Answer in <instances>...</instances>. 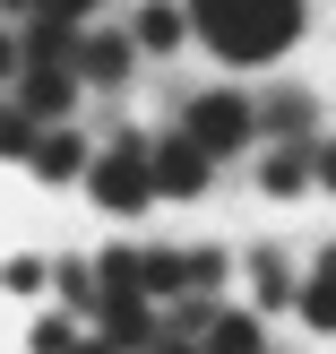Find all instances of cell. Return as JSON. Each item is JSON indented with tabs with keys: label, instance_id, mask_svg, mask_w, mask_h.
<instances>
[{
	"label": "cell",
	"instance_id": "2",
	"mask_svg": "<svg viewBox=\"0 0 336 354\" xmlns=\"http://www.w3.org/2000/svg\"><path fill=\"white\" fill-rule=\"evenodd\" d=\"M86 190H95V207H103V216H138L147 199H164V190H155V138L121 130L112 147H95V173H86Z\"/></svg>",
	"mask_w": 336,
	"mask_h": 354
},
{
	"label": "cell",
	"instance_id": "17",
	"mask_svg": "<svg viewBox=\"0 0 336 354\" xmlns=\"http://www.w3.org/2000/svg\"><path fill=\"white\" fill-rule=\"evenodd\" d=\"M43 286V259H9V294H34Z\"/></svg>",
	"mask_w": 336,
	"mask_h": 354
},
{
	"label": "cell",
	"instance_id": "13",
	"mask_svg": "<svg viewBox=\"0 0 336 354\" xmlns=\"http://www.w3.org/2000/svg\"><path fill=\"white\" fill-rule=\"evenodd\" d=\"M34 138H43V121H34L26 104L9 95V113H0V156H17V165H26V156H34Z\"/></svg>",
	"mask_w": 336,
	"mask_h": 354
},
{
	"label": "cell",
	"instance_id": "9",
	"mask_svg": "<svg viewBox=\"0 0 336 354\" xmlns=\"http://www.w3.org/2000/svg\"><path fill=\"white\" fill-rule=\"evenodd\" d=\"M293 311H302V328H319V337H336V251H328L319 268L302 277V303H293Z\"/></svg>",
	"mask_w": 336,
	"mask_h": 354
},
{
	"label": "cell",
	"instance_id": "14",
	"mask_svg": "<svg viewBox=\"0 0 336 354\" xmlns=\"http://www.w3.org/2000/svg\"><path fill=\"white\" fill-rule=\"evenodd\" d=\"M207 346H224V354L259 346V320H241V311H216V320H207Z\"/></svg>",
	"mask_w": 336,
	"mask_h": 354
},
{
	"label": "cell",
	"instance_id": "1",
	"mask_svg": "<svg viewBox=\"0 0 336 354\" xmlns=\"http://www.w3.org/2000/svg\"><path fill=\"white\" fill-rule=\"evenodd\" d=\"M190 26L216 61L233 69H268L302 44V0H190Z\"/></svg>",
	"mask_w": 336,
	"mask_h": 354
},
{
	"label": "cell",
	"instance_id": "6",
	"mask_svg": "<svg viewBox=\"0 0 336 354\" xmlns=\"http://www.w3.org/2000/svg\"><path fill=\"white\" fill-rule=\"evenodd\" d=\"M138 52H147L138 26H95V35L78 44V78H86V86H121V78L138 69Z\"/></svg>",
	"mask_w": 336,
	"mask_h": 354
},
{
	"label": "cell",
	"instance_id": "19",
	"mask_svg": "<svg viewBox=\"0 0 336 354\" xmlns=\"http://www.w3.org/2000/svg\"><path fill=\"white\" fill-rule=\"evenodd\" d=\"M43 9H52V17H78V26H86V17H95L103 0H43Z\"/></svg>",
	"mask_w": 336,
	"mask_h": 354
},
{
	"label": "cell",
	"instance_id": "15",
	"mask_svg": "<svg viewBox=\"0 0 336 354\" xmlns=\"http://www.w3.org/2000/svg\"><path fill=\"white\" fill-rule=\"evenodd\" d=\"M224 286V251H190V294H216Z\"/></svg>",
	"mask_w": 336,
	"mask_h": 354
},
{
	"label": "cell",
	"instance_id": "16",
	"mask_svg": "<svg viewBox=\"0 0 336 354\" xmlns=\"http://www.w3.org/2000/svg\"><path fill=\"white\" fill-rule=\"evenodd\" d=\"M69 346H78V328H69V320H43V328H34V354H69Z\"/></svg>",
	"mask_w": 336,
	"mask_h": 354
},
{
	"label": "cell",
	"instance_id": "11",
	"mask_svg": "<svg viewBox=\"0 0 336 354\" xmlns=\"http://www.w3.org/2000/svg\"><path fill=\"white\" fill-rule=\"evenodd\" d=\"M250 286H259V303H268V311L302 303V286H293V268H285V259H276V251H259V259H250Z\"/></svg>",
	"mask_w": 336,
	"mask_h": 354
},
{
	"label": "cell",
	"instance_id": "8",
	"mask_svg": "<svg viewBox=\"0 0 336 354\" xmlns=\"http://www.w3.org/2000/svg\"><path fill=\"white\" fill-rule=\"evenodd\" d=\"M130 26H138V44H147V52H172L181 35H199V26H190V0H147Z\"/></svg>",
	"mask_w": 336,
	"mask_h": 354
},
{
	"label": "cell",
	"instance_id": "3",
	"mask_svg": "<svg viewBox=\"0 0 336 354\" xmlns=\"http://www.w3.org/2000/svg\"><path fill=\"white\" fill-rule=\"evenodd\" d=\"M181 121L207 138V156H216V165H224V156H241V147L259 138V104H250V95H233V86H216V95H190V113H181Z\"/></svg>",
	"mask_w": 336,
	"mask_h": 354
},
{
	"label": "cell",
	"instance_id": "4",
	"mask_svg": "<svg viewBox=\"0 0 336 354\" xmlns=\"http://www.w3.org/2000/svg\"><path fill=\"white\" fill-rule=\"evenodd\" d=\"M207 182H216V156H207V138L190 130V121L155 138V190H164V199H199Z\"/></svg>",
	"mask_w": 336,
	"mask_h": 354
},
{
	"label": "cell",
	"instance_id": "12",
	"mask_svg": "<svg viewBox=\"0 0 336 354\" xmlns=\"http://www.w3.org/2000/svg\"><path fill=\"white\" fill-rule=\"evenodd\" d=\"M147 294H155V303L190 294V251H147Z\"/></svg>",
	"mask_w": 336,
	"mask_h": 354
},
{
	"label": "cell",
	"instance_id": "5",
	"mask_svg": "<svg viewBox=\"0 0 336 354\" xmlns=\"http://www.w3.org/2000/svg\"><path fill=\"white\" fill-rule=\"evenodd\" d=\"M78 61H17V78H9V95L26 104L34 121H69V104H78Z\"/></svg>",
	"mask_w": 336,
	"mask_h": 354
},
{
	"label": "cell",
	"instance_id": "10",
	"mask_svg": "<svg viewBox=\"0 0 336 354\" xmlns=\"http://www.w3.org/2000/svg\"><path fill=\"white\" fill-rule=\"evenodd\" d=\"M310 121H319V104H310L302 86H285V95L259 104V130H268V138H310Z\"/></svg>",
	"mask_w": 336,
	"mask_h": 354
},
{
	"label": "cell",
	"instance_id": "7",
	"mask_svg": "<svg viewBox=\"0 0 336 354\" xmlns=\"http://www.w3.org/2000/svg\"><path fill=\"white\" fill-rule=\"evenodd\" d=\"M26 165L43 173V182H86V173H95V147H86L69 121H43V138H34V156H26Z\"/></svg>",
	"mask_w": 336,
	"mask_h": 354
},
{
	"label": "cell",
	"instance_id": "18",
	"mask_svg": "<svg viewBox=\"0 0 336 354\" xmlns=\"http://www.w3.org/2000/svg\"><path fill=\"white\" fill-rule=\"evenodd\" d=\"M310 165H319V190H336V138H310Z\"/></svg>",
	"mask_w": 336,
	"mask_h": 354
}]
</instances>
